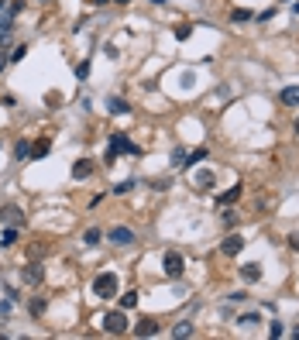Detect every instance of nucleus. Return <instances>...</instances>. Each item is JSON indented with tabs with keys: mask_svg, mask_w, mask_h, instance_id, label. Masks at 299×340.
<instances>
[{
	"mask_svg": "<svg viewBox=\"0 0 299 340\" xmlns=\"http://www.w3.org/2000/svg\"><path fill=\"white\" fill-rule=\"evenodd\" d=\"M117 285H121V282H117L114 272H100L96 278H93V292L100 295V299H114V295H117Z\"/></svg>",
	"mask_w": 299,
	"mask_h": 340,
	"instance_id": "1",
	"label": "nucleus"
},
{
	"mask_svg": "<svg viewBox=\"0 0 299 340\" xmlns=\"http://www.w3.org/2000/svg\"><path fill=\"white\" fill-rule=\"evenodd\" d=\"M162 268H165V275H169V278H179V275L186 272L183 254H179V251H165V254H162Z\"/></svg>",
	"mask_w": 299,
	"mask_h": 340,
	"instance_id": "2",
	"label": "nucleus"
},
{
	"mask_svg": "<svg viewBox=\"0 0 299 340\" xmlns=\"http://www.w3.org/2000/svg\"><path fill=\"white\" fill-rule=\"evenodd\" d=\"M104 330H107V333H114V337H117V333H124V330H127L124 309H110V313L104 316Z\"/></svg>",
	"mask_w": 299,
	"mask_h": 340,
	"instance_id": "3",
	"label": "nucleus"
},
{
	"mask_svg": "<svg viewBox=\"0 0 299 340\" xmlns=\"http://www.w3.org/2000/svg\"><path fill=\"white\" fill-rule=\"evenodd\" d=\"M110 151H117V155H121V151H127V155H138V145H134V141H131V137L127 134H121V131H117V134H110Z\"/></svg>",
	"mask_w": 299,
	"mask_h": 340,
	"instance_id": "4",
	"label": "nucleus"
},
{
	"mask_svg": "<svg viewBox=\"0 0 299 340\" xmlns=\"http://www.w3.org/2000/svg\"><path fill=\"white\" fill-rule=\"evenodd\" d=\"M107 241L117 244V248H127V244H134V230H127V227H110V230H107Z\"/></svg>",
	"mask_w": 299,
	"mask_h": 340,
	"instance_id": "5",
	"label": "nucleus"
},
{
	"mask_svg": "<svg viewBox=\"0 0 299 340\" xmlns=\"http://www.w3.org/2000/svg\"><path fill=\"white\" fill-rule=\"evenodd\" d=\"M241 248H244V237H241V234H227V237L220 241V251H224V254H230V258H234V254H241Z\"/></svg>",
	"mask_w": 299,
	"mask_h": 340,
	"instance_id": "6",
	"label": "nucleus"
},
{
	"mask_svg": "<svg viewBox=\"0 0 299 340\" xmlns=\"http://www.w3.org/2000/svg\"><path fill=\"white\" fill-rule=\"evenodd\" d=\"M241 278L248 285H254V282H262V265H258V261H248V265H244L241 268Z\"/></svg>",
	"mask_w": 299,
	"mask_h": 340,
	"instance_id": "7",
	"label": "nucleus"
},
{
	"mask_svg": "<svg viewBox=\"0 0 299 340\" xmlns=\"http://www.w3.org/2000/svg\"><path fill=\"white\" fill-rule=\"evenodd\" d=\"M21 278H24V282H28V285H38V282H42V278H45V275H42V265H24Z\"/></svg>",
	"mask_w": 299,
	"mask_h": 340,
	"instance_id": "8",
	"label": "nucleus"
},
{
	"mask_svg": "<svg viewBox=\"0 0 299 340\" xmlns=\"http://www.w3.org/2000/svg\"><path fill=\"white\" fill-rule=\"evenodd\" d=\"M134 333H138V337H155V333H158V323H155V319H138Z\"/></svg>",
	"mask_w": 299,
	"mask_h": 340,
	"instance_id": "9",
	"label": "nucleus"
},
{
	"mask_svg": "<svg viewBox=\"0 0 299 340\" xmlns=\"http://www.w3.org/2000/svg\"><path fill=\"white\" fill-rule=\"evenodd\" d=\"M90 172H93V165L86 158H79L76 165H72V179H90Z\"/></svg>",
	"mask_w": 299,
	"mask_h": 340,
	"instance_id": "10",
	"label": "nucleus"
},
{
	"mask_svg": "<svg viewBox=\"0 0 299 340\" xmlns=\"http://www.w3.org/2000/svg\"><path fill=\"white\" fill-rule=\"evenodd\" d=\"M48 148H52V141H48V137H38L35 145H31V158H45Z\"/></svg>",
	"mask_w": 299,
	"mask_h": 340,
	"instance_id": "11",
	"label": "nucleus"
},
{
	"mask_svg": "<svg viewBox=\"0 0 299 340\" xmlns=\"http://www.w3.org/2000/svg\"><path fill=\"white\" fill-rule=\"evenodd\" d=\"M241 189H244V186H234V189H227V193L220 196L217 203H220V206H234L237 199H241Z\"/></svg>",
	"mask_w": 299,
	"mask_h": 340,
	"instance_id": "12",
	"label": "nucleus"
},
{
	"mask_svg": "<svg viewBox=\"0 0 299 340\" xmlns=\"http://www.w3.org/2000/svg\"><path fill=\"white\" fill-rule=\"evenodd\" d=\"M107 110L110 113H131V103L121 100V96H114V100H107Z\"/></svg>",
	"mask_w": 299,
	"mask_h": 340,
	"instance_id": "13",
	"label": "nucleus"
},
{
	"mask_svg": "<svg viewBox=\"0 0 299 340\" xmlns=\"http://www.w3.org/2000/svg\"><path fill=\"white\" fill-rule=\"evenodd\" d=\"M0 220H7V224H21V210H17V206H4V210H0Z\"/></svg>",
	"mask_w": 299,
	"mask_h": 340,
	"instance_id": "14",
	"label": "nucleus"
},
{
	"mask_svg": "<svg viewBox=\"0 0 299 340\" xmlns=\"http://www.w3.org/2000/svg\"><path fill=\"white\" fill-rule=\"evenodd\" d=\"M189 333H193V323H189V319H183V323H175V327H172V337H175V340L189 337Z\"/></svg>",
	"mask_w": 299,
	"mask_h": 340,
	"instance_id": "15",
	"label": "nucleus"
},
{
	"mask_svg": "<svg viewBox=\"0 0 299 340\" xmlns=\"http://www.w3.org/2000/svg\"><path fill=\"white\" fill-rule=\"evenodd\" d=\"M100 237H104V230H100V227H90V230L83 234V241H86L90 248H96V244H100Z\"/></svg>",
	"mask_w": 299,
	"mask_h": 340,
	"instance_id": "16",
	"label": "nucleus"
},
{
	"mask_svg": "<svg viewBox=\"0 0 299 340\" xmlns=\"http://www.w3.org/2000/svg\"><path fill=\"white\" fill-rule=\"evenodd\" d=\"M138 299H141L138 292H124V295H121V309H134V306H138Z\"/></svg>",
	"mask_w": 299,
	"mask_h": 340,
	"instance_id": "17",
	"label": "nucleus"
},
{
	"mask_svg": "<svg viewBox=\"0 0 299 340\" xmlns=\"http://www.w3.org/2000/svg\"><path fill=\"white\" fill-rule=\"evenodd\" d=\"M196 186L200 189H210L213 186V172H196Z\"/></svg>",
	"mask_w": 299,
	"mask_h": 340,
	"instance_id": "18",
	"label": "nucleus"
},
{
	"mask_svg": "<svg viewBox=\"0 0 299 340\" xmlns=\"http://www.w3.org/2000/svg\"><path fill=\"white\" fill-rule=\"evenodd\" d=\"M14 241H17V230H14V227H7V230L0 234V248H11Z\"/></svg>",
	"mask_w": 299,
	"mask_h": 340,
	"instance_id": "19",
	"label": "nucleus"
},
{
	"mask_svg": "<svg viewBox=\"0 0 299 340\" xmlns=\"http://www.w3.org/2000/svg\"><path fill=\"white\" fill-rule=\"evenodd\" d=\"M282 103H299V86H286L282 90Z\"/></svg>",
	"mask_w": 299,
	"mask_h": 340,
	"instance_id": "20",
	"label": "nucleus"
},
{
	"mask_svg": "<svg viewBox=\"0 0 299 340\" xmlns=\"http://www.w3.org/2000/svg\"><path fill=\"white\" fill-rule=\"evenodd\" d=\"M237 224H241V216L234 213V210H227V213H224V227H227V230H234Z\"/></svg>",
	"mask_w": 299,
	"mask_h": 340,
	"instance_id": "21",
	"label": "nucleus"
},
{
	"mask_svg": "<svg viewBox=\"0 0 299 340\" xmlns=\"http://www.w3.org/2000/svg\"><path fill=\"white\" fill-rule=\"evenodd\" d=\"M11 28H14V17H11V14H0V31L11 34Z\"/></svg>",
	"mask_w": 299,
	"mask_h": 340,
	"instance_id": "22",
	"label": "nucleus"
},
{
	"mask_svg": "<svg viewBox=\"0 0 299 340\" xmlns=\"http://www.w3.org/2000/svg\"><path fill=\"white\" fill-rule=\"evenodd\" d=\"M230 17H234V21H251L254 14H251V11H248V7H237V11L230 14Z\"/></svg>",
	"mask_w": 299,
	"mask_h": 340,
	"instance_id": "23",
	"label": "nucleus"
},
{
	"mask_svg": "<svg viewBox=\"0 0 299 340\" xmlns=\"http://www.w3.org/2000/svg\"><path fill=\"white\" fill-rule=\"evenodd\" d=\"M189 34H193V24H179V28H175V38H179V42H186Z\"/></svg>",
	"mask_w": 299,
	"mask_h": 340,
	"instance_id": "24",
	"label": "nucleus"
},
{
	"mask_svg": "<svg viewBox=\"0 0 299 340\" xmlns=\"http://www.w3.org/2000/svg\"><path fill=\"white\" fill-rule=\"evenodd\" d=\"M21 11H24V0H7V14H11V17L21 14Z\"/></svg>",
	"mask_w": 299,
	"mask_h": 340,
	"instance_id": "25",
	"label": "nucleus"
},
{
	"mask_svg": "<svg viewBox=\"0 0 299 340\" xmlns=\"http://www.w3.org/2000/svg\"><path fill=\"white\" fill-rule=\"evenodd\" d=\"M14 155H17V158H28V155H31V148H28V141H17V148H14Z\"/></svg>",
	"mask_w": 299,
	"mask_h": 340,
	"instance_id": "26",
	"label": "nucleus"
},
{
	"mask_svg": "<svg viewBox=\"0 0 299 340\" xmlns=\"http://www.w3.org/2000/svg\"><path fill=\"white\" fill-rule=\"evenodd\" d=\"M282 333H286V330H282V323H278V319H275V323L268 327V337H272V340H278V337H282Z\"/></svg>",
	"mask_w": 299,
	"mask_h": 340,
	"instance_id": "27",
	"label": "nucleus"
},
{
	"mask_svg": "<svg viewBox=\"0 0 299 340\" xmlns=\"http://www.w3.org/2000/svg\"><path fill=\"white\" fill-rule=\"evenodd\" d=\"M207 158V148H196L193 155H189V162H186V165H193V162H203Z\"/></svg>",
	"mask_w": 299,
	"mask_h": 340,
	"instance_id": "28",
	"label": "nucleus"
},
{
	"mask_svg": "<svg viewBox=\"0 0 299 340\" xmlns=\"http://www.w3.org/2000/svg\"><path fill=\"white\" fill-rule=\"evenodd\" d=\"M86 76H90V62H79L76 66V79H86Z\"/></svg>",
	"mask_w": 299,
	"mask_h": 340,
	"instance_id": "29",
	"label": "nucleus"
},
{
	"mask_svg": "<svg viewBox=\"0 0 299 340\" xmlns=\"http://www.w3.org/2000/svg\"><path fill=\"white\" fill-rule=\"evenodd\" d=\"M42 313H45V299H35L31 303V316H42Z\"/></svg>",
	"mask_w": 299,
	"mask_h": 340,
	"instance_id": "30",
	"label": "nucleus"
},
{
	"mask_svg": "<svg viewBox=\"0 0 299 340\" xmlns=\"http://www.w3.org/2000/svg\"><path fill=\"white\" fill-rule=\"evenodd\" d=\"M258 323V313H244L241 316V327H254Z\"/></svg>",
	"mask_w": 299,
	"mask_h": 340,
	"instance_id": "31",
	"label": "nucleus"
},
{
	"mask_svg": "<svg viewBox=\"0 0 299 340\" xmlns=\"http://www.w3.org/2000/svg\"><path fill=\"white\" fill-rule=\"evenodd\" d=\"M131 189H134V182H131V179H127V182H121V186H117V189H114V193H117V196H124V193H131Z\"/></svg>",
	"mask_w": 299,
	"mask_h": 340,
	"instance_id": "32",
	"label": "nucleus"
},
{
	"mask_svg": "<svg viewBox=\"0 0 299 340\" xmlns=\"http://www.w3.org/2000/svg\"><path fill=\"white\" fill-rule=\"evenodd\" d=\"M45 103H48V107H58V103H62V93H48Z\"/></svg>",
	"mask_w": 299,
	"mask_h": 340,
	"instance_id": "33",
	"label": "nucleus"
},
{
	"mask_svg": "<svg viewBox=\"0 0 299 340\" xmlns=\"http://www.w3.org/2000/svg\"><path fill=\"white\" fill-rule=\"evenodd\" d=\"M24 52H28V45H21V48H14V52H11V62H21V58H24Z\"/></svg>",
	"mask_w": 299,
	"mask_h": 340,
	"instance_id": "34",
	"label": "nucleus"
},
{
	"mask_svg": "<svg viewBox=\"0 0 299 340\" xmlns=\"http://www.w3.org/2000/svg\"><path fill=\"white\" fill-rule=\"evenodd\" d=\"M183 158H186V151H183V148H175V151H172V165H183Z\"/></svg>",
	"mask_w": 299,
	"mask_h": 340,
	"instance_id": "35",
	"label": "nucleus"
},
{
	"mask_svg": "<svg viewBox=\"0 0 299 340\" xmlns=\"http://www.w3.org/2000/svg\"><path fill=\"white\" fill-rule=\"evenodd\" d=\"M289 248H296V251H299V234H292V237H289Z\"/></svg>",
	"mask_w": 299,
	"mask_h": 340,
	"instance_id": "36",
	"label": "nucleus"
},
{
	"mask_svg": "<svg viewBox=\"0 0 299 340\" xmlns=\"http://www.w3.org/2000/svg\"><path fill=\"white\" fill-rule=\"evenodd\" d=\"M7 62H11V58H7V55H0V69H4V66H7Z\"/></svg>",
	"mask_w": 299,
	"mask_h": 340,
	"instance_id": "37",
	"label": "nucleus"
},
{
	"mask_svg": "<svg viewBox=\"0 0 299 340\" xmlns=\"http://www.w3.org/2000/svg\"><path fill=\"white\" fill-rule=\"evenodd\" d=\"M292 14H299V0H292Z\"/></svg>",
	"mask_w": 299,
	"mask_h": 340,
	"instance_id": "38",
	"label": "nucleus"
},
{
	"mask_svg": "<svg viewBox=\"0 0 299 340\" xmlns=\"http://www.w3.org/2000/svg\"><path fill=\"white\" fill-rule=\"evenodd\" d=\"M292 337H299V327H296V330H292Z\"/></svg>",
	"mask_w": 299,
	"mask_h": 340,
	"instance_id": "39",
	"label": "nucleus"
},
{
	"mask_svg": "<svg viewBox=\"0 0 299 340\" xmlns=\"http://www.w3.org/2000/svg\"><path fill=\"white\" fill-rule=\"evenodd\" d=\"M117 4H131V0H117Z\"/></svg>",
	"mask_w": 299,
	"mask_h": 340,
	"instance_id": "40",
	"label": "nucleus"
},
{
	"mask_svg": "<svg viewBox=\"0 0 299 340\" xmlns=\"http://www.w3.org/2000/svg\"><path fill=\"white\" fill-rule=\"evenodd\" d=\"M296 134H299V121H296Z\"/></svg>",
	"mask_w": 299,
	"mask_h": 340,
	"instance_id": "41",
	"label": "nucleus"
},
{
	"mask_svg": "<svg viewBox=\"0 0 299 340\" xmlns=\"http://www.w3.org/2000/svg\"><path fill=\"white\" fill-rule=\"evenodd\" d=\"M4 4H7V0H0V7H4Z\"/></svg>",
	"mask_w": 299,
	"mask_h": 340,
	"instance_id": "42",
	"label": "nucleus"
},
{
	"mask_svg": "<svg viewBox=\"0 0 299 340\" xmlns=\"http://www.w3.org/2000/svg\"><path fill=\"white\" fill-rule=\"evenodd\" d=\"M96 4H107V0H96Z\"/></svg>",
	"mask_w": 299,
	"mask_h": 340,
	"instance_id": "43",
	"label": "nucleus"
},
{
	"mask_svg": "<svg viewBox=\"0 0 299 340\" xmlns=\"http://www.w3.org/2000/svg\"><path fill=\"white\" fill-rule=\"evenodd\" d=\"M42 4H48V0H42Z\"/></svg>",
	"mask_w": 299,
	"mask_h": 340,
	"instance_id": "44",
	"label": "nucleus"
}]
</instances>
